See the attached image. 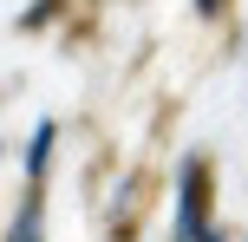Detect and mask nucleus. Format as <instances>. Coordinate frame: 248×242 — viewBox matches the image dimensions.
<instances>
[{
	"label": "nucleus",
	"mask_w": 248,
	"mask_h": 242,
	"mask_svg": "<svg viewBox=\"0 0 248 242\" xmlns=\"http://www.w3.org/2000/svg\"><path fill=\"white\" fill-rule=\"evenodd\" d=\"M7 242H46L39 236V183H26V203H20V223L7 229Z\"/></svg>",
	"instance_id": "obj_2"
},
{
	"label": "nucleus",
	"mask_w": 248,
	"mask_h": 242,
	"mask_svg": "<svg viewBox=\"0 0 248 242\" xmlns=\"http://www.w3.org/2000/svg\"><path fill=\"white\" fill-rule=\"evenodd\" d=\"M176 242H222L209 229V170L189 157L176 177Z\"/></svg>",
	"instance_id": "obj_1"
},
{
	"label": "nucleus",
	"mask_w": 248,
	"mask_h": 242,
	"mask_svg": "<svg viewBox=\"0 0 248 242\" xmlns=\"http://www.w3.org/2000/svg\"><path fill=\"white\" fill-rule=\"evenodd\" d=\"M46 157H52V125H33V144H26V177H46Z\"/></svg>",
	"instance_id": "obj_3"
}]
</instances>
